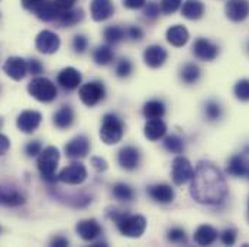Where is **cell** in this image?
<instances>
[{"label":"cell","mask_w":249,"mask_h":247,"mask_svg":"<svg viewBox=\"0 0 249 247\" xmlns=\"http://www.w3.org/2000/svg\"><path fill=\"white\" fill-rule=\"evenodd\" d=\"M109 217L116 223L118 230L124 237L138 239L146 230V218L139 214H129L122 210H110Z\"/></svg>","instance_id":"cell-2"},{"label":"cell","mask_w":249,"mask_h":247,"mask_svg":"<svg viewBox=\"0 0 249 247\" xmlns=\"http://www.w3.org/2000/svg\"><path fill=\"white\" fill-rule=\"evenodd\" d=\"M181 15L188 20H198L204 15V3L201 0H186L181 7Z\"/></svg>","instance_id":"cell-27"},{"label":"cell","mask_w":249,"mask_h":247,"mask_svg":"<svg viewBox=\"0 0 249 247\" xmlns=\"http://www.w3.org/2000/svg\"><path fill=\"white\" fill-rule=\"evenodd\" d=\"M167 239L168 242L174 243V245H186L187 243V236L186 231L180 227H173L168 230L167 233Z\"/></svg>","instance_id":"cell-38"},{"label":"cell","mask_w":249,"mask_h":247,"mask_svg":"<svg viewBox=\"0 0 249 247\" xmlns=\"http://www.w3.org/2000/svg\"><path fill=\"white\" fill-rule=\"evenodd\" d=\"M194 174V169L191 166V162L186 156H177L173 161V171H171V178L176 185H184L188 181H191Z\"/></svg>","instance_id":"cell-8"},{"label":"cell","mask_w":249,"mask_h":247,"mask_svg":"<svg viewBox=\"0 0 249 247\" xmlns=\"http://www.w3.org/2000/svg\"><path fill=\"white\" fill-rule=\"evenodd\" d=\"M90 152V140L84 134H78L72 137L65 145V155L71 159H83Z\"/></svg>","instance_id":"cell-10"},{"label":"cell","mask_w":249,"mask_h":247,"mask_svg":"<svg viewBox=\"0 0 249 247\" xmlns=\"http://www.w3.org/2000/svg\"><path fill=\"white\" fill-rule=\"evenodd\" d=\"M90 13L93 20L96 22L107 20L115 13V4L112 0H91Z\"/></svg>","instance_id":"cell-19"},{"label":"cell","mask_w":249,"mask_h":247,"mask_svg":"<svg viewBox=\"0 0 249 247\" xmlns=\"http://www.w3.org/2000/svg\"><path fill=\"white\" fill-rule=\"evenodd\" d=\"M133 71V64L126 60V58H122L121 61H118L116 64V68H115V72L119 78H127Z\"/></svg>","instance_id":"cell-39"},{"label":"cell","mask_w":249,"mask_h":247,"mask_svg":"<svg viewBox=\"0 0 249 247\" xmlns=\"http://www.w3.org/2000/svg\"><path fill=\"white\" fill-rule=\"evenodd\" d=\"M74 123V110L70 106H61L54 115V124L58 129H68Z\"/></svg>","instance_id":"cell-32"},{"label":"cell","mask_w":249,"mask_h":247,"mask_svg":"<svg viewBox=\"0 0 249 247\" xmlns=\"http://www.w3.org/2000/svg\"><path fill=\"white\" fill-rule=\"evenodd\" d=\"M124 133V123L122 119L113 113H107L100 126V139L105 145H116L122 140Z\"/></svg>","instance_id":"cell-4"},{"label":"cell","mask_w":249,"mask_h":247,"mask_svg":"<svg viewBox=\"0 0 249 247\" xmlns=\"http://www.w3.org/2000/svg\"><path fill=\"white\" fill-rule=\"evenodd\" d=\"M112 194L118 201H124V202H129V201H132L135 198V191L127 184H124V182H119V184L113 186Z\"/></svg>","instance_id":"cell-34"},{"label":"cell","mask_w":249,"mask_h":247,"mask_svg":"<svg viewBox=\"0 0 249 247\" xmlns=\"http://www.w3.org/2000/svg\"><path fill=\"white\" fill-rule=\"evenodd\" d=\"M25 195L7 185H0V207H7V208H15L20 207L25 204Z\"/></svg>","instance_id":"cell-17"},{"label":"cell","mask_w":249,"mask_h":247,"mask_svg":"<svg viewBox=\"0 0 249 247\" xmlns=\"http://www.w3.org/2000/svg\"><path fill=\"white\" fill-rule=\"evenodd\" d=\"M236 230L233 229H226L222 231L220 234V242L225 245V246H233L236 243Z\"/></svg>","instance_id":"cell-43"},{"label":"cell","mask_w":249,"mask_h":247,"mask_svg":"<svg viewBox=\"0 0 249 247\" xmlns=\"http://www.w3.org/2000/svg\"><path fill=\"white\" fill-rule=\"evenodd\" d=\"M41 1H42V0H20L22 6H23L25 9H28V10H34Z\"/></svg>","instance_id":"cell-51"},{"label":"cell","mask_w":249,"mask_h":247,"mask_svg":"<svg viewBox=\"0 0 249 247\" xmlns=\"http://www.w3.org/2000/svg\"><path fill=\"white\" fill-rule=\"evenodd\" d=\"M126 36L132 41H141L143 38V31L139 26H129L126 29Z\"/></svg>","instance_id":"cell-45"},{"label":"cell","mask_w":249,"mask_h":247,"mask_svg":"<svg viewBox=\"0 0 249 247\" xmlns=\"http://www.w3.org/2000/svg\"><path fill=\"white\" fill-rule=\"evenodd\" d=\"M217 237H219V231L209 224L200 226L194 233V242L198 246H210L217 240Z\"/></svg>","instance_id":"cell-24"},{"label":"cell","mask_w":249,"mask_h":247,"mask_svg":"<svg viewBox=\"0 0 249 247\" xmlns=\"http://www.w3.org/2000/svg\"><path fill=\"white\" fill-rule=\"evenodd\" d=\"M35 15L38 19L44 20V22H51L55 20L57 16L60 15V9L55 4L54 0H42L35 9H34Z\"/></svg>","instance_id":"cell-22"},{"label":"cell","mask_w":249,"mask_h":247,"mask_svg":"<svg viewBox=\"0 0 249 247\" xmlns=\"http://www.w3.org/2000/svg\"><path fill=\"white\" fill-rule=\"evenodd\" d=\"M183 6V0H161V12L165 15H173L176 13L180 7Z\"/></svg>","instance_id":"cell-40"},{"label":"cell","mask_w":249,"mask_h":247,"mask_svg":"<svg viewBox=\"0 0 249 247\" xmlns=\"http://www.w3.org/2000/svg\"><path fill=\"white\" fill-rule=\"evenodd\" d=\"M146 194L152 201L160 202V204H170L176 198L174 189L167 184H155V185L148 186Z\"/></svg>","instance_id":"cell-21"},{"label":"cell","mask_w":249,"mask_h":247,"mask_svg":"<svg viewBox=\"0 0 249 247\" xmlns=\"http://www.w3.org/2000/svg\"><path fill=\"white\" fill-rule=\"evenodd\" d=\"M57 82L61 85L64 90L72 91V90L80 87V84H81V74L74 66H67V68H64V69H61L58 72Z\"/></svg>","instance_id":"cell-18"},{"label":"cell","mask_w":249,"mask_h":247,"mask_svg":"<svg viewBox=\"0 0 249 247\" xmlns=\"http://www.w3.org/2000/svg\"><path fill=\"white\" fill-rule=\"evenodd\" d=\"M42 71H44V66L38 60L32 58L28 61V72H31L32 75H39Z\"/></svg>","instance_id":"cell-46"},{"label":"cell","mask_w":249,"mask_h":247,"mask_svg":"<svg viewBox=\"0 0 249 247\" xmlns=\"http://www.w3.org/2000/svg\"><path fill=\"white\" fill-rule=\"evenodd\" d=\"M89 47V41L84 35H75L72 39V48L77 54H84Z\"/></svg>","instance_id":"cell-42"},{"label":"cell","mask_w":249,"mask_h":247,"mask_svg":"<svg viewBox=\"0 0 249 247\" xmlns=\"http://www.w3.org/2000/svg\"><path fill=\"white\" fill-rule=\"evenodd\" d=\"M164 148L167 152L178 155V153H183V150H184V142L180 136L170 134L164 139Z\"/></svg>","instance_id":"cell-35"},{"label":"cell","mask_w":249,"mask_h":247,"mask_svg":"<svg viewBox=\"0 0 249 247\" xmlns=\"http://www.w3.org/2000/svg\"><path fill=\"white\" fill-rule=\"evenodd\" d=\"M118 162L124 171H135L141 164V152L135 146H124L118 153Z\"/></svg>","instance_id":"cell-13"},{"label":"cell","mask_w":249,"mask_h":247,"mask_svg":"<svg viewBox=\"0 0 249 247\" xmlns=\"http://www.w3.org/2000/svg\"><path fill=\"white\" fill-rule=\"evenodd\" d=\"M201 77V69L197 64L194 62H187L183 65L181 71H180V78L181 81L187 84V85H191V84H196Z\"/></svg>","instance_id":"cell-30"},{"label":"cell","mask_w":249,"mask_h":247,"mask_svg":"<svg viewBox=\"0 0 249 247\" xmlns=\"http://www.w3.org/2000/svg\"><path fill=\"white\" fill-rule=\"evenodd\" d=\"M60 162V150L55 146H48L42 149V152L38 155V171L47 182H55V171Z\"/></svg>","instance_id":"cell-3"},{"label":"cell","mask_w":249,"mask_h":247,"mask_svg":"<svg viewBox=\"0 0 249 247\" xmlns=\"http://www.w3.org/2000/svg\"><path fill=\"white\" fill-rule=\"evenodd\" d=\"M190 195L203 205L222 204L228 197V184L220 169L212 162H198L191 178Z\"/></svg>","instance_id":"cell-1"},{"label":"cell","mask_w":249,"mask_h":247,"mask_svg":"<svg viewBox=\"0 0 249 247\" xmlns=\"http://www.w3.org/2000/svg\"><path fill=\"white\" fill-rule=\"evenodd\" d=\"M248 210H249V202H248Z\"/></svg>","instance_id":"cell-54"},{"label":"cell","mask_w":249,"mask_h":247,"mask_svg":"<svg viewBox=\"0 0 249 247\" xmlns=\"http://www.w3.org/2000/svg\"><path fill=\"white\" fill-rule=\"evenodd\" d=\"M146 0H124V6L127 9H141L143 7Z\"/></svg>","instance_id":"cell-48"},{"label":"cell","mask_w":249,"mask_h":247,"mask_svg":"<svg viewBox=\"0 0 249 247\" xmlns=\"http://www.w3.org/2000/svg\"><path fill=\"white\" fill-rule=\"evenodd\" d=\"M249 164L242 155H233L226 166V172L235 178H244L248 175Z\"/></svg>","instance_id":"cell-23"},{"label":"cell","mask_w":249,"mask_h":247,"mask_svg":"<svg viewBox=\"0 0 249 247\" xmlns=\"http://www.w3.org/2000/svg\"><path fill=\"white\" fill-rule=\"evenodd\" d=\"M190 33L186 29V26L183 25H174L167 31V41L176 47V48H181L188 42Z\"/></svg>","instance_id":"cell-26"},{"label":"cell","mask_w":249,"mask_h":247,"mask_svg":"<svg viewBox=\"0 0 249 247\" xmlns=\"http://www.w3.org/2000/svg\"><path fill=\"white\" fill-rule=\"evenodd\" d=\"M25 152L28 156H38L42 152V145L39 140H32L25 146Z\"/></svg>","instance_id":"cell-44"},{"label":"cell","mask_w":249,"mask_h":247,"mask_svg":"<svg viewBox=\"0 0 249 247\" xmlns=\"http://www.w3.org/2000/svg\"><path fill=\"white\" fill-rule=\"evenodd\" d=\"M247 177H249V171H248V175H247Z\"/></svg>","instance_id":"cell-53"},{"label":"cell","mask_w":249,"mask_h":247,"mask_svg":"<svg viewBox=\"0 0 249 247\" xmlns=\"http://www.w3.org/2000/svg\"><path fill=\"white\" fill-rule=\"evenodd\" d=\"M226 16L232 22H244L249 16L248 0H229L225 6Z\"/></svg>","instance_id":"cell-16"},{"label":"cell","mask_w":249,"mask_h":247,"mask_svg":"<svg viewBox=\"0 0 249 247\" xmlns=\"http://www.w3.org/2000/svg\"><path fill=\"white\" fill-rule=\"evenodd\" d=\"M168 58V52L161 45H151L143 52V62L149 68H160L162 66Z\"/></svg>","instance_id":"cell-20"},{"label":"cell","mask_w":249,"mask_h":247,"mask_svg":"<svg viewBox=\"0 0 249 247\" xmlns=\"http://www.w3.org/2000/svg\"><path fill=\"white\" fill-rule=\"evenodd\" d=\"M9 148H10V140H9V137L0 133V156H3V155L9 150Z\"/></svg>","instance_id":"cell-49"},{"label":"cell","mask_w":249,"mask_h":247,"mask_svg":"<svg viewBox=\"0 0 249 247\" xmlns=\"http://www.w3.org/2000/svg\"><path fill=\"white\" fill-rule=\"evenodd\" d=\"M124 36H126V31H124V28H121V26H113V25H110V26H107L105 31H103V38H105V41L107 42V44H119V42H122L124 39Z\"/></svg>","instance_id":"cell-33"},{"label":"cell","mask_w":249,"mask_h":247,"mask_svg":"<svg viewBox=\"0 0 249 247\" xmlns=\"http://www.w3.org/2000/svg\"><path fill=\"white\" fill-rule=\"evenodd\" d=\"M78 96H80V100L87 107H94L96 104H99L105 99L106 88H105L103 82H100V81H91V82L83 84L80 87Z\"/></svg>","instance_id":"cell-6"},{"label":"cell","mask_w":249,"mask_h":247,"mask_svg":"<svg viewBox=\"0 0 249 247\" xmlns=\"http://www.w3.org/2000/svg\"><path fill=\"white\" fill-rule=\"evenodd\" d=\"M160 12H161V7L158 3L155 1H148L145 3L143 6V15L148 17V19H157L160 16Z\"/></svg>","instance_id":"cell-41"},{"label":"cell","mask_w":249,"mask_h":247,"mask_svg":"<svg viewBox=\"0 0 249 247\" xmlns=\"http://www.w3.org/2000/svg\"><path fill=\"white\" fill-rule=\"evenodd\" d=\"M42 122V115L39 112H35V110H25L22 112L18 119H16V126L18 129L22 132V133H34L39 124Z\"/></svg>","instance_id":"cell-12"},{"label":"cell","mask_w":249,"mask_h":247,"mask_svg":"<svg viewBox=\"0 0 249 247\" xmlns=\"http://www.w3.org/2000/svg\"><path fill=\"white\" fill-rule=\"evenodd\" d=\"M165 133H167V124L164 123L161 119L148 120L145 127H143V134L151 142H157V140L162 139L165 136Z\"/></svg>","instance_id":"cell-25"},{"label":"cell","mask_w":249,"mask_h":247,"mask_svg":"<svg viewBox=\"0 0 249 247\" xmlns=\"http://www.w3.org/2000/svg\"><path fill=\"white\" fill-rule=\"evenodd\" d=\"M143 116L148 119V120H152V119H162L165 116V104L164 101L161 100H149L143 104Z\"/></svg>","instance_id":"cell-28"},{"label":"cell","mask_w":249,"mask_h":247,"mask_svg":"<svg viewBox=\"0 0 249 247\" xmlns=\"http://www.w3.org/2000/svg\"><path fill=\"white\" fill-rule=\"evenodd\" d=\"M193 54L200 61H213L219 55V47L206 38H198L193 44Z\"/></svg>","instance_id":"cell-11"},{"label":"cell","mask_w":249,"mask_h":247,"mask_svg":"<svg viewBox=\"0 0 249 247\" xmlns=\"http://www.w3.org/2000/svg\"><path fill=\"white\" fill-rule=\"evenodd\" d=\"M75 231L84 242H94L96 239L100 237L102 227L94 218H87V220H81L77 223Z\"/></svg>","instance_id":"cell-14"},{"label":"cell","mask_w":249,"mask_h":247,"mask_svg":"<svg viewBox=\"0 0 249 247\" xmlns=\"http://www.w3.org/2000/svg\"><path fill=\"white\" fill-rule=\"evenodd\" d=\"M3 71L15 81H20L28 74V61L20 57H10L3 64Z\"/></svg>","instance_id":"cell-15"},{"label":"cell","mask_w":249,"mask_h":247,"mask_svg":"<svg viewBox=\"0 0 249 247\" xmlns=\"http://www.w3.org/2000/svg\"><path fill=\"white\" fill-rule=\"evenodd\" d=\"M223 115V110H222V106L214 101V100H209L204 103V116L209 122H216L222 117Z\"/></svg>","instance_id":"cell-36"},{"label":"cell","mask_w":249,"mask_h":247,"mask_svg":"<svg viewBox=\"0 0 249 247\" xmlns=\"http://www.w3.org/2000/svg\"><path fill=\"white\" fill-rule=\"evenodd\" d=\"M54 1H55V4L58 6L60 10L71 9V7H74V3H75V0H54Z\"/></svg>","instance_id":"cell-50"},{"label":"cell","mask_w":249,"mask_h":247,"mask_svg":"<svg viewBox=\"0 0 249 247\" xmlns=\"http://www.w3.org/2000/svg\"><path fill=\"white\" fill-rule=\"evenodd\" d=\"M115 60V52L110 47V44L107 45H100L93 51V61L96 62L97 65L106 66L109 64H112Z\"/></svg>","instance_id":"cell-31"},{"label":"cell","mask_w":249,"mask_h":247,"mask_svg":"<svg viewBox=\"0 0 249 247\" xmlns=\"http://www.w3.org/2000/svg\"><path fill=\"white\" fill-rule=\"evenodd\" d=\"M90 162H91L93 168H94L97 172H105V171L107 169V162H106L103 158H100V156H93Z\"/></svg>","instance_id":"cell-47"},{"label":"cell","mask_w":249,"mask_h":247,"mask_svg":"<svg viewBox=\"0 0 249 247\" xmlns=\"http://www.w3.org/2000/svg\"><path fill=\"white\" fill-rule=\"evenodd\" d=\"M60 45H61L60 36L53 31H42L38 33V36L35 39L36 49L47 55L55 54L60 49Z\"/></svg>","instance_id":"cell-9"},{"label":"cell","mask_w":249,"mask_h":247,"mask_svg":"<svg viewBox=\"0 0 249 247\" xmlns=\"http://www.w3.org/2000/svg\"><path fill=\"white\" fill-rule=\"evenodd\" d=\"M248 49H249V44H248Z\"/></svg>","instance_id":"cell-55"},{"label":"cell","mask_w":249,"mask_h":247,"mask_svg":"<svg viewBox=\"0 0 249 247\" xmlns=\"http://www.w3.org/2000/svg\"><path fill=\"white\" fill-rule=\"evenodd\" d=\"M28 93L41 103H51L57 99L58 91L55 84L45 78V77H36L28 84Z\"/></svg>","instance_id":"cell-5"},{"label":"cell","mask_w":249,"mask_h":247,"mask_svg":"<svg viewBox=\"0 0 249 247\" xmlns=\"http://www.w3.org/2000/svg\"><path fill=\"white\" fill-rule=\"evenodd\" d=\"M51 246L67 247L68 246V240H67L65 237H61V236H58V237H54V239L51 240Z\"/></svg>","instance_id":"cell-52"},{"label":"cell","mask_w":249,"mask_h":247,"mask_svg":"<svg viewBox=\"0 0 249 247\" xmlns=\"http://www.w3.org/2000/svg\"><path fill=\"white\" fill-rule=\"evenodd\" d=\"M83 19V10L81 9H67V10H60V15L57 16L55 22L60 26H74Z\"/></svg>","instance_id":"cell-29"},{"label":"cell","mask_w":249,"mask_h":247,"mask_svg":"<svg viewBox=\"0 0 249 247\" xmlns=\"http://www.w3.org/2000/svg\"><path fill=\"white\" fill-rule=\"evenodd\" d=\"M233 94L239 101H249V80H239L233 87Z\"/></svg>","instance_id":"cell-37"},{"label":"cell","mask_w":249,"mask_h":247,"mask_svg":"<svg viewBox=\"0 0 249 247\" xmlns=\"http://www.w3.org/2000/svg\"><path fill=\"white\" fill-rule=\"evenodd\" d=\"M57 180L67 185H80L87 180V169L81 162H71L58 174Z\"/></svg>","instance_id":"cell-7"}]
</instances>
